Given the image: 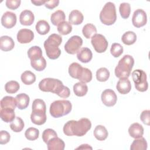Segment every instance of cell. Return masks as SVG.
I'll use <instances>...</instances> for the list:
<instances>
[{"instance_id": "6da1fadb", "label": "cell", "mask_w": 150, "mask_h": 150, "mask_svg": "<svg viewBox=\"0 0 150 150\" xmlns=\"http://www.w3.org/2000/svg\"><path fill=\"white\" fill-rule=\"evenodd\" d=\"M91 121L86 118H83L78 121L70 120L67 121L63 127L64 134L67 136L82 137L91 128Z\"/></svg>"}, {"instance_id": "7a4b0ae2", "label": "cell", "mask_w": 150, "mask_h": 150, "mask_svg": "<svg viewBox=\"0 0 150 150\" xmlns=\"http://www.w3.org/2000/svg\"><path fill=\"white\" fill-rule=\"evenodd\" d=\"M62 38L60 35L53 33L50 35L44 42V47L47 56L50 59H57L60 54L61 50L59 46L61 45Z\"/></svg>"}, {"instance_id": "3957f363", "label": "cell", "mask_w": 150, "mask_h": 150, "mask_svg": "<svg viewBox=\"0 0 150 150\" xmlns=\"http://www.w3.org/2000/svg\"><path fill=\"white\" fill-rule=\"evenodd\" d=\"M134 64V58L128 54L124 55L118 62L115 69V74L119 79L128 78Z\"/></svg>"}, {"instance_id": "277c9868", "label": "cell", "mask_w": 150, "mask_h": 150, "mask_svg": "<svg viewBox=\"0 0 150 150\" xmlns=\"http://www.w3.org/2000/svg\"><path fill=\"white\" fill-rule=\"evenodd\" d=\"M72 105L70 101L56 100L50 104V114L54 118H59L69 114Z\"/></svg>"}, {"instance_id": "5b68a950", "label": "cell", "mask_w": 150, "mask_h": 150, "mask_svg": "<svg viewBox=\"0 0 150 150\" xmlns=\"http://www.w3.org/2000/svg\"><path fill=\"white\" fill-rule=\"evenodd\" d=\"M101 22L105 25H111L115 23L117 19L115 6L114 3L107 2L100 13Z\"/></svg>"}, {"instance_id": "8992f818", "label": "cell", "mask_w": 150, "mask_h": 150, "mask_svg": "<svg viewBox=\"0 0 150 150\" xmlns=\"http://www.w3.org/2000/svg\"><path fill=\"white\" fill-rule=\"evenodd\" d=\"M63 83L56 79L45 78L39 83V89L44 92H51L57 94L63 86Z\"/></svg>"}, {"instance_id": "52a82bcc", "label": "cell", "mask_w": 150, "mask_h": 150, "mask_svg": "<svg viewBox=\"0 0 150 150\" xmlns=\"http://www.w3.org/2000/svg\"><path fill=\"white\" fill-rule=\"evenodd\" d=\"M132 78L135 83L136 89L141 92H144L148 88V83L146 81V74L142 70L137 69L132 71Z\"/></svg>"}, {"instance_id": "ba28073f", "label": "cell", "mask_w": 150, "mask_h": 150, "mask_svg": "<svg viewBox=\"0 0 150 150\" xmlns=\"http://www.w3.org/2000/svg\"><path fill=\"white\" fill-rule=\"evenodd\" d=\"M82 45L83 40L81 37L77 35L73 36L66 43L64 50L69 54H74L79 51Z\"/></svg>"}, {"instance_id": "9c48e42d", "label": "cell", "mask_w": 150, "mask_h": 150, "mask_svg": "<svg viewBox=\"0 0 150 150\" xmlns=\"http://www.w3.org/2000/svg\"><path fill=\"white\" fill-rule=\"evenodd\" d=\"M91 44L94 50L97 53L104 52L108 47V41L101 34L94 35L91 39Z\"/></svg>"}, {"instance_id": "30bf717a", "label": "cell", "mask_w": 150, "mask_h": 150, "mask_svg": "<svg viewBox=\"0 0 150 150\" xmlns=\"http://www.w3.org/2000/svg\"><path fill=\"white\" fill-rule=\"evenodd\" d=\"M147 22V16L146 12L141 9H138L134 11L132 22L133 25L136 28H141L146 25Z\"/></svg>"}, {"instance_id": "8fae6325", "label": "cell", "mask_w": 150, "mask_h": 150, "mask_svg": "<svg viewBox=\"0 0 150 150\" xmlns=\"http://www.w3.org/2000/svg\"><path fill=\"white\" fill-rule=\"evenodd\" d=\"M103 103L107 107L114 106L117 100V97L115 93L111 89H106L101 94V96Z\"/></svg>"}, {"instance_id": "7c38bea8", "label": "cell", "mask_w": 150, "mask_h": 150, "mask_svg": "<svg viewBox=\"0 0 150 150\" xmlns=\"http://www.w3.org/2000/svg\"><path fill=\"white\" fill-rule=\"evenodd\" d=\"M16 23V16L15 13L7 11L5 12L1 18V23L3 26L7 29L13 28Z\"/></svg>"}, {"instance_id": "4fadbf2b", "label": "cell", "mask_w": 150, "mask_h": 150, "mask_svg": "<svg viewBox=\"0 0 150 150\" xmlns=\"http://www.w3.org/2000/svg\"><path fill=\"white\" fill-rule=\"evenodd\" d=\"M34 38L33 32L28 29H22L17 33V40L22 44L30 43Z\"/></svg>"}, {"instance_id": "5bb4252c", "label": "cell", "mask_w": 150, "mask_h": 150, "mask_svg": "<svg viewBox=\"0 0 150 150\" xmlns=\"http://www.w3.org/2000/svg\"><path fill=\"white\" fill-rule=\"evenodd\" d=\"M30 119L33 124L41 125L45 124L46 121L47 117L46 111L42 110H32L30 115Z\"/></svg>"}, {"instance_id": "9a60e30c", "label": "cell", "mask_w": 150, "mask_h": 150, "mask_svg": "<svg viewBox=\"0 0 150 150\" xmlns=\"http://www.w3.org/2000/svg\"><path fill=\"white\" fill-rule=\"evenodd\" d=\"M116 88L120 94H126L131 89V82L128 78H121L117 82Z\"/></svg>"}, {"instance_id": "2e32d148", "label": "cell", "mask_w": 150, "mask_h": 150, "mask_svg": "<svg viewBox=\"0 0 150 150\" xmlns=\"http://www.w3.org/2000/svg\"><path fill=\"white\" fill-rule=\"evenodd\" d=\"M34 20L35 16L31 11L24 10L20 14L19 21L22 25L30 26L33 23Z\"/></svg>"}, {"instance_id": "e0dca14e", "label": "cell", "mask_w": 150, "mask_h": 150, "mask_svg": "<svg viewBox=\"0 0 150 150\" xmlns=\"http://www.w3.org/2000/svg\"><path fill=\"white\" fill-rule=\"evenodd\" d=\"M77 57L82 63H88L92 59L93 53L89 48L82 47L77 52Z\"/></svg>"}, {"instance_id": "ac0fdd59", "label": "cell", "mask_w": 150, "mask_h": 150, "mask_svg": "<svg viewBox=\"0 0 150 150\" xmlns=\"http://www.w3.org/2000/svg\"><path fill=\"white\" fill-rule=\"evenodd\" d=\"M128 132L131 137L135 139L139 138L142 137L144 134V128L140 124L135 122L129 127Z\"/></svg>"}, {"instance_id": "d6986e66", "label": "cell", "mask_w": 150, "mask_h": 150, "mask_svg": "<svg viewBox=\"0 0 150 150\" xmlns=\"http://www.w3.org/2000/svg\"><path fill=\"white\" fill-rule=\"evenodd\" d=\"M46 144L49 150H63L65 147L64 141L57 137L50 139Z\"/></svg>"}, {"instance_id": "ffe728a7", "label": "cell", "mask_w": 150, "mask_h": 150, "mask_svg": "<svg viewBox=\"0 0 150 150\" xmlns=\"http://www.w3.org/2000/svg\"><path fill=\"white\" fill-rule=\"evenodd\" d=\"M15 43L12 38L8 36H2L0 38V49L5 52L13 49Z\"/></svg>"}, {"instance_id": "44dd1931", "label": "cell", "mask_w": 150, "mask_h": 150, "mask_svg": "<svg viewBox=\"0 0 150 150\" xmlns=\"http://www.w3.org/2000/svg\"><path fill=\"white\" fill-rule=\"evenodd\" d=\"M16 106L20 110H23L28 107L30 98L28 95L25 93H21L15 97Z\"/></svg>"}, {"instance_id": "7402d4cb", "label": "cell", "mask_w": 150, "mask_h": 150, "mask_svg": "<svg viewBox=\"0 0 150 150\" xmlns=\"http://www.w3.org/2000/svg\"><path fill=\"white\" fill-rule=\"evenodd\" d=\"M84 19L82 13L78 10H73L69 16V21L71 24L78 25L81 24Z\"/></svg>"}, {"instance_id": "603a6c76", "label": "cell", "mask_w": 150, "mask_h": 150, "mask_svg": "<svg viewBox=\"0 0 150 150\" xmlns=\"http://www.w3.org/2000/svg\"><path fill=\"white\" fill-rule=\"evenodd\" d=\"M83 67L78 63H72L69 67V73L70 76L76 79H79L83 70Z\"/></svg>"}, {"instance_id": "cb8c5ba5", "label": "cell", "mask_w": 150, "mask_h": 150, "mask_svg": "<svg viewBox=\"0 0 150 150\" xmlns=\"http://www.w3.org/2000/svg\"><path fill=\"white\" fill-rule=\"evenodd\" d=\"M1 118L5 122H12L15 117L14 110L10 108H1Z\"/></svg>"}, {"instance_id": "d4e9b609", "label": "cell", "mask_w": 150, "mask_h": 150, "mask_svg": "<svg viewBox=\"0 0 150 150\" xmlns=\"http://www.w3.org/2000/svg\"><path fill=\"white\" fill-rule=\"evenodd\" d=\"M66 16L64 12L62 10H57L53 12L50 16V21L53 25L58 26L60 23L65 21Z\"/></svg>"}, {"instance_id": "484cf974", "label": "cell", "mask_w": 150, "mask_h": 150, "mask_svg": "<svg viewBox=\"0 0 150 150\" xmlns=\"http://www.w3.org/2000/svg\"><path fill=\"white\" fill-rule=\"evenodd\" d=\"M108 133L105 127L101 125H97L94 130V135L98 141H104L108 137Z\"/></svg>"}, {"instance_id": "4316f807", "label": "cell", "mask_w": 150, "mask_h": 150, "mask_svg": "<svg viewBox=\"0 0 150 150\" xmlns=\"http://www.w3.org/2000/svg\"><path fill=\"white\" fill-rule=\"evenodd\" d=\"M1 108H10L15 110L16 106L15 98L11 96H5L1 100Z\"/></svg>"}, {"instance_id": "83f0119b", "label": "cell", "mask_w": 150, "mask_h": 150, "mask_svg": "<svg viewBox=\"0 0 150 150\" xmlns=\"http://www.w3.org/2000/svg\"><path fill=\"white\" fill-rule=\"evenodd\" d=\"M147 142L146 139L142 137L136 138L130 146L131 150H146L147 149Z\"/></svg>"}, {"instance_id": "f1b7e54d", "label": "cell", "mask_w": 150, "mask_h": 150, "mask_svg": "<svg viewBox=\"0 0 150 150\" xmlns=\"http://www.w3.org/2000/svg\"><path fill=\"white\" fill-rule=\"evenodd\" d=\"M73 91L77 96L83 97L87 94L88 87L84 83L78 82L73 86Z\"/></svg>"}, {"instance_id": "f546056e", "label": "cell", "mask_w": 150, "mask_h": 150, "mask_svg": "<svg viewBox=\"0 0 150 150\" xmlns=\"http://www.w3.org/2000/svg\"><path fill=\"white\" fill-rule=\"evenodd\" d=\"M35 28L39 34L45 35L49 32L50 25L47 21L45 20H40L37 22Z\"/></svg>"}, {"instance_id": "4dcf8cb0", "label": "cell", "mask_w": 150, "mask_h": 150, "mask_svg": "<svg viewBox=\"0 0 150 150\" xmlns=\"http://www.w3.org/2000/svg\"><path fill=\"white\" fill-rule=\"evenodd\" d=\"M82 33L86 39L91 38L97 33L96 27L92 23H87L83 26Z\"/></svg>"}, {"instance_id": "1f68e13d", "label": "cell", "mask_w": 150, "mask_h": 150, "mask_svg": "<svg viewBox=\"0 0 150 150\" xmlns=\"http://www.w3.org/2000/svg\"><path fill=\"white\" fill-rule=\"evenodd\" d=\"M121 40L124 44L127 45H131L137 40V35L132 31H128L123 34Z\"/></svg>"}, {"instance_id": "d6a6232c", "label": "cell", "mask_w": 150, "mask_h": 150, "mask_svg": "<svg viewBox=\"0 0 150 150\" xmlns=\"http://www.w3.org/2000/svg\"><path fill=\"white\" fill-rule=\"evenodd\" d=\"M31 66L36 71H41L43 70L46 67V61L42 56L40 58L30 60Z\"/></svg>"}, {"instance_id": "836d02e7", "label": "cell", "mask_w": 150, "mask_h": 150, "mask_svg": "<svg viewBox=\"0 0 150 150\" xmlns=\"http://www.w3.org/2000/svg\"><path fill=\"white\" fill-rule=\"evenodd\" d=\"M21 79L25 84L30 85L36 81V76L32 71L27 70L21 74Z\"/></svg>"}, {"instance_id": "e575fe53", "label": "cell", "mask_w": 150, "mask_h": 150, "mask_svg": "<svg viewBox=\"0 0 150 150\" xmlns=\"http://www.w3.org/2000/svg\"><path fill=\"white\" fill-rule=\"evenodd\" d=\"M25 124L22 119L19 117H16L15 119L11 122L10 128L11 129L15 132H21L24 128Z\"/></svg>"}, {"instance_id": "d590c367", "label": "cell", "mask_w": 150, "mask_h": 150, "mask_svg": "<svg viewBox=\"0 0 150 150\" xmlns=\"http://www.w3.org/2000/svg\"><path fill=\"white\" fill-rule=\"evenodd\" d=\"M28 56L30 60H35L42 57V51L41 48L38 46H34L29 49Z\"/></svg>"}, {"instance_id": "8d00e7d4", "label": "cell", "mask_w": 150, "mask_h": 150, "mask_svg": "<svg viewBox=\"0 0 150 150\" xmlns=\"http://www.w3.org/2000/svg\"><path fill=\"white\" fill-rule=\"evenodd\" d=\"M57 31L62 35L69 34L72 30V26L71 23L67 21H64L57 26Z\"/></svg>"}, {"instance_id": "74e56055", "label": "cell", "mask_w": 150, "mask_h": 150, "mask_svg": "<svg viewBox=\"0 0 150 150\" xmlns=\"http://www.w3.org/2000/svg\"><path fill=\"white\" fill-rule=\"evenodd\" d=\"M110 77V71L105 67H101L96 71L97 80L101 82L106 81Z\"/></svg>"}, {"instance_id": "f35d334b", "label": "cell", "mask_w": 150, "mask_h": 150, "mask_svg": "<svg viewBox=\"0 0 150 150\" xmlns=\"http://www.w3.org/2000/svg\"><path fill=\"white\" fill-rule=\"evenodd\" d=\"M19 84L14 80H11L7 82L5 85V91L9 94H14L16 93L19 89Z\"/></svg>"}, {"instance_id": "ab89813d", "label": "cell", "mask_w": 150, "mask_h": 150, "mask_svg": "<svg viewBox=\"0 0 150 150\" xmlns=\"http://www.w3.org/2000/svg\"><path fill=\"white\" fill-rule=\"evenodd\" d=\"M119 11L121 16L123 19H127L130 15L131 6L127 2L121 3L119 7Z\"/></svg>"}, {"instance_id": "60d3db41", "label": "cell", "mask_w": 150, "mask_h": 150, "mask_svg": "<svg viewBox=\"0 0 150 150\" xmlns=\"http://www.w3.org/2000/svg\"><path fill=\"white\" fill-rule=\"evenodd\" d=\"M39 135V131L35 128L30 127L28 128L25 133V136L29 141H34L38 139Z\"/></svg>"}, {"instance_id": "b9f144b4", "label": "cell", "mask_w": 150, "mask_h": 150, "mask_svg": "<svg viewBox=\"0 0 150 150\" xmlns=\"http://www.w3.org/2000/svg\"><path fill=\"white\" fill-rule=\"evenodd\" d=\"M78 80L84 83L90 82L92 80V73L91 70L87 68L83 67L81 75Z\"/></svg>"}, {"instance_id": "7bdbcfd3", "label": "cell", "mask_w": 150, "mask_h": 150, "mask_svg": "<svg viewBox=\"0 0 150 150\" xmlns=\"http://www.w3.org/2000/svg\"><path fill=\"white\" fill-rule=\"evenodd\" d=\"M111 54L114 57L120 56L123 53V47L118 43H114L112 44L110 49Z\"/></svg>"}, {"instance_id": "ee69618b", "label": "cell", "mask_w": 150, "mask_h": 150, "mask_svg": "<svg viewBox=\"0 0 150 150\" xmlns=\"http://www.w3.org/2000/svg\"><path fill=\"white\" fill-rule=\"evenodd\" d=\"M56 137H57V133L54 130L50 128L46 129L42 133V139L46 144H47L50 139Z\"/></svg>"}, {"instance_id": "f6af8a7d", "label": "cell", "mask_w": 150, "mask_h": 150, "mask_svg": "<svg viewBox=\"0 0 150 150\" xmlns=\"http://www.w3.org/2000/svg\"><path fill=\"white\" fill-rule=\"evenodd\" d=\"M32 110H42L46 111V104L43 100L41 99H36L32 103Z\"/></svg>"}, {"instance_id": "bcb514c9", "label": "cell", "mask_w": 150, "mask_h": 150, "mask_svg": "<svg viewBox=\"0 0 150 150\" xmlns=\"http://www.w3.org/2000/svg\"><path fill=\"white\" fill-rule=\"evenodd\" d=\"M140 119L142 122L147 125L150 124V111L149 110H144L140 115Z\"/></svg>"}, {"instance_id": "7dc6e473", "label": "cell", "mask_w": 150, "mask_h": 150, "mask_svg": "<svg viewBox=\"0 0 150 150\" xmlns=\"http://www.w3.org/2000/svg\"><path fill=\"white\" fill-rule=\"evenodd\" d=\"M21 1L20 0H7L6 1V6L8 8L15 10L20 6Z\"/></svg>"}, {"instance_id": "c3c4849f", "label": "cell", "mask_w": 150, "mask_h": 150, "mask_svg": "<svg viewBox=\"0 0 150 150\" xmlns=\"http://www.w3.org/2000/svg\"><path fill=\"white\" fill-rule=\"evenodd\" d=\"M10 134L6 131L2 130L0 132V144L1 145L7 144L10 140Z\"/></svg>"}, {"instance_id": "681fc988", "label": "cell", "mask_w": 150, "mask_h": 150, "mask_svg": "<svg viewBox=\"0 0 150 150\" xmlns=\"http://www.w3.org/2000/svg\"><path fill=\"white\" fill-rule=\"evenodd\" d=\"M70 89L67 87L63 86L57 95L62 98H66L70 96Z\"/></svg>"}, {"instance_id": "f907efd6", "label": "cell", "mask_w": 150, "mask_h": 150, "mask_svg": "<svg viewBox=\"0 0 150 150\" xmlns=\"http://www.w3.org/2000/svg\"><path fill=\"white\" fill-rule=\"evenodd\" d=\"M59 4V1L58 0L46 1V3L45 4V6L49 9H53L56 6H57Z\"/></svg>"}, {"instance_id": "816d5d0a", "label": "cell", "mask_w": 150, "mask_h": 150, "mask_svg": "<svg viewBox=\"0 0 150 150\" xmlns=\"http://www.w3.org/2000/svg\"><path fill=\"white\" fill-rule=\"evenodd\" d=\"M46 1H35V0H32L31 2L33 4L36 6H40L42 5H45Z\"/></svg>"}, {"instance_id": "f5cc1de1", "label": "cell", "mask_w": 150, "mask_h": 150, "mask_svg": "<svg viewBox=\"0 0 150 150\" xmlns=\"http://www.w3.org/2000/svg\"><path fill=\"white\" fill-rule=\"evenodd\" d=\"M76 149H92V147L90 146L88 144H82V145H81V146L77 147Z\"/></svg>"}]
</instances>
